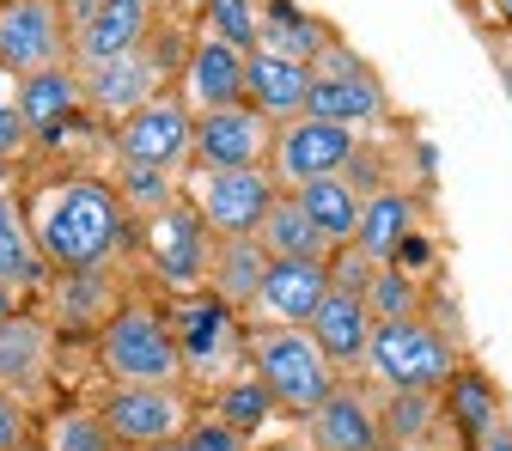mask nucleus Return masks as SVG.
<instances>
[{
  "label": "nucleus",
  "instance_id": "nucleus-28",
  "mask_svg": "<svg viewBox=\"0 0 512 451\" xmlns=\"http://www.w3.org/2000/svg\"><path fill=\"white\" fill-rule=\"evenodd\" d=\"M299 208H305V220H311L317 232H324L330 250H348L354 232H360V208H366V196L354 189V177H324V183L299 189Z\"/></svg>",
  "mask_w": 512,
  "mask_h": 451
},
{
  "label": "nucleus",
  "instance_id": "nucleus-23",
  "mask_svg": "<svg viewBox=\"0 0 512 451\" xmlns=\"http://www.w3.org/2000/svg\"><path fill=\"white\" fill-rule=\"evenodd\" d=\"M13 104L31 128V141H55L86 116V92H80V74L74 68H49V74H31V80H13Z\"/></svg>",
  "mask_w": 512,
  "mask_h": 451
},
{
  "label": "nucleus",
  "instance_id": "nucleus-32",
  "mask_svg": "<svg viewBox=\"0 0 512 451\" xmlns=\"http://www.w3.org/2000/svg\"><path fill=\"white\" fill-rule=\"evenodd\" d=\"M256 43H263V49H281V55H293V61H305V68H311V61L324 55L336 37H324V25H317L311 13H299L293 0H269V7H263V25H256Z\"/></svg>",
  "mask_w": 512,
  "mask_h": 451
},
{
  "label": "nucleus",
  "instance_id": "nucleus-8",
  "mask_svg": "<svg viewBox=\"0 0 512 451\" xmlns=\"http://www.w3.org/2000/svg\"><path fill=\"white\" fill-rule=\"evenodd\" d=\"M360 159V135L317 116H287L275 122V147H269V177L299 196V189L324 183V177H348V165Z\"/></svg>",
  "mask_w": 512,
  "mask_h": 451
},
{
  "label": "nucleus",
  "instance_id": "nucleus-39",
  "mask_svg": "<svg viewBox=\"0 0 512 451\" xmlns=\"http://www.w3.org/2000/svg\"><path fill=\"white\" fill-rule=\"evenodd\" d=\"M470 451H512V427H506V421H494V427H488Z\"/></svg>",
  "mask_w": 512,
  "mask_h": 451
},
{
  "label": "nucleus",
  "instance_id": "nucleus-31",
  "mask_svg": "<svg viewBox=\"0 0 512 451\" xmlns=\"http://www.w3.org/2000/svg\"><path fill=\"white\" fill-rule=\"evenodd\" d=\"M31 445L37 451H122L92 403H61V409H49L37 421V439Z\"/></svg>",
  "mask_w": 512,
  "mask_h": 451
},
{
  "label": "nucleus",
  "instance_id": "nucleus-35",
  "mask_svg": "<svg viewBox=\"0 0 512 451\" xmlns=\"http://www.w3.org/2000/svg\"><path fill=\"white\" fill-rule=\"evenodd\" d=\"M202 31H214L220 43H232V49H256V25H263V7H256V0H208L202 7Z\"/></svg>",
  "mask_w": 512,
  "mask_h": 451
},
{
  "label": "nucleus",
  "instance_id": "nucleus-29",
  "mask_svg": "<svg viewBox=\"0 0 512 451\" xmlns=\"http://www.w3.org/2000/svg\"><path fill=\"white\" fill-rule=\"evenodd\" d=\"M208 415L214 421H226L232 433H244V439H256V433H263L281 409H275V397L263 391V384H256V372L244 366V372H232L226 384H214V391H208Z\"/></svg>",
  "mask_w": 512,
  "mask_h": 451
},
{
  "label": "nucleus",
  "instance_id": "nucleus-11",
  "mask_svg": "<svg viewBox=\"0 0 512 451\" xmlns=\"http://www.w3.org/2000/svg\"><path fill=\"white\" fill-rule=\"evenodd\" d=\"M305 116L317 122H336L348 135L384 122V80L366 68L360 55H348L342 43H330L324 55L311 61V98H305Z\"/></svg>",
  "mask_w": 512,
  "mask_h": 451
},
{
  "label": "nucleus",
  "instance_id": "nucleus-26",
  "mask_svg": "<svg viewBox=\"0 0 512 451\" xmlns=\"http://www.w3.org/2000/svg\"><path fill=\"white\" fill-rule=\"evenodd\" d=\"M409 238H415V196H403V189H372L366 208H360L354 250L366 263H397V250Z\"/></svg>",
  "mask_w": 512,
  "mask_h": 451
},
{
  "label": "nucleus",
  "instance_id": "nucleus-7",
  "mask_svg": "<svg viewBox=\"0 0 512 451\" xmlns=\"http://www.w3.org/2000/svg\"><path fill=\"white\" fill-rule=\"evenodd\" d=\"M110 427V439L122 451H159V445H177L183 427L196 421L183 384H104V397L92 403Z\"/></svg>",
  "mask_w": 512,
  "mask_h": 451
},
{
  "label": "nucleus",
  "instance_id": "nucleus-16",
  "mask_svg": "<svg viewBox=\"0 0 512 451\" xmlns=\"http://www.w3.org/2000/svg\"><path fill=\"white\" fill-rule=\"evenodd\" d=\"M80 92H86V116H135L147 98H159V43L147 37L141 49H122L110 61H92V68H74Z\"/></svg>",
  "mask_w": 512,
  "mask_h": 451
},
{
  "label": "nucleus",
  "instance_id": "nucleus-37",
  "mask_svg": "<svg viewBox=\"0 0 512 451\" xmlns=\"http://www.w3.org/2000/svg\"><path fill=\"white\" fill-rule=\"evenodd\" d=\"M31 439H37L31 409H25L13 391H0V451H31Z\"/></svg>",
  "mask_w": 512,
  "mask_h": 451
},
{
  "label": "nucleus",
  "instance_id": "nucleus-27",
  "mask_svg": "<svg viewBox=\"0 0 512 451\" xmlns=\"http://www.w3.org/2000/svg\"><path fill=\"white\" fill-rule=\"evenodd\" d=\"M256 244L269 250V263H330V244H324V232H317L311 220H305V208H299V196H275V208H269V220L256 226Z\"/></svg>",
  "mask_w": 512,
  "mask_h": 451
},
{
  "label": "nucleus",
  "instance_id": "nucleus-21",
  "mask_svg": "<svg viewBox=\"0 0 512 451\" xmlns=\"http://www.w3.org/2000/svg\"><path fill=\"white\" fill-rule=\"evenodd\" d=\"M311 342L324 348V360L348 378V372H360L366 366V348H372V311H366V299L360 293H348V287H330L324 293V305L311 311Z\"/></svg>",
  "mask_w": 512,
  "mask_h": 451
},
{
  "label": "nucleus",
  "instance_id": "nucleus-6",
  "mask_svg": "<svg viewBox=\"0 0 512 451\" xmlns=\"http://www.w3.org/2000/svg\"><path fill=\"white\" fill-rule=\"evenodd\" d=\"M281 196V183L269 177V165L256 171H183V202L196 208V220L208 226V238H256V226L269 220Z\"/></svg>",
  "mask_w": 512,
  "mask_h": 451
},
{
  "label": "nucleus",
  "instance_id": "nucleus-10",
  "mask_svg": "<svg viewBox=\"0 0 512 451\" xmlns=\"http://www.w3.org/2000/svg\"><path fill=\"white\" fill-rule=\"evenodd\" d=\"M49 68H74L61 0H0V74L31 80Z\"/></svg>",
  "mask_w": 512,
  "mask_h": 451
},
{
  "label": "nucleus",
  "instance_id": "nucleus-40",
  "mask_svg": "<svg viewBox=\"0 0 512 451\" xmlns=\"http://www.w3.org/2000/svg\"><path fill=\"white\" fill-rule=\"evenodd\" d=\"M13 311H25V293H13L7 281H0V324H7V317H13Z\"/></svg>",
  "mask_w": 512,
  "mask_h": 451
},
{
  "label": "nucleus",
  "instance_id": "nucleus-25",
  "mask_svg": "<svg viewBox=\"0 0 512 451\" xmlns=\"http://www.w3.org/2000/svg\"><path fill=\"white\" fill-rule=\"evenodd\" d=\"M0 281L13 293H43L49 281V263L37 250V232H31V214L13 189H0Z\"/></svg>",
  "mask_w": 512,
  "mask_h": 451
},
{
  "label": "nucleus",
  "instance_id": "nucleus-38",
  "mask_svg": "<svg viewBox=\"0 0 512 451\" xmlns=\"http://www.w3.org/2000/svg\"><path fill=\"white\" fill-rule=\"evenodd\" d=\"M25 141H31V128H25L19 104H13V98H0V159H19Z\"/></svg>",
  "mask_w": 512,
  "mask_h": 451
},
{
  "label": "nucleus",
  "instance_id": "nucleus-13",
  "mask_svg": "<svg viewBox=\"0 0 512 451\" xmlns=\"http://www.w3.org/2000/svg\"><path fill=\"white\" fill-rule=\"evenodd\" d=\"M275 147V122L256 104H226L196 116V141H189V165L202 171H256L269 165Z\"/></svg>",
  "mask_w": 512,
  "mask_h": 451
},
{
  "label": "nucleus",
  "instance_id": "nucleus-20",
  "mask_svg": "<svg viewBox=\"0 0 512 451\" xmlns=\"http://www.w3.org/2000/svg\"><path fill=\"white\" fill-rule=\"evenodd\" d=\"M183 104L196 110V116L244 104V49H232L214 31H202L196 43L183 49Z\"/></svg>",
  "mask_w": 512,
  "mask_h": 451
},
{
  "label": "nucleus",
  "instance_id": "nucleus-42",
  "mask_svg": "<svg viewBox=\"0 0 512 451\" xmlns=\"http://www.w3.org/2000/svg\"><path fill=\"white\" fill-rule=\"evenodd\" d=\"M0 189H13V159H0Z\"/></svg>",
  "mask_w": 512,
  "mask_h": 451
},
{
  "label": "nucleus",
  "instance_id": "nucleus-15",
  "mask_svg": "<svg viewBox=\"0 0 512 451\" xmlns=\"http://www.w3.org/2000/svg\"><path fill=\"white\" fill-rule=\"evenodd\" d=\"M0 391H13L25 409H43L55 391V330L43 311H13L0 324Z\"/></svg>",
  "mask_w": 512,
  "mask_h": 451
},
{
  "label": "nucleus",
  "instance_id": "nucleus-33",
  "mask_svg": "<svg viewBox=\"0 0 512 451\" xmlns=\"http://www.w3.org/2000/svg\"><path fill=\"white\" fill-rule=\"evenodd\" d=\"M445 421H452V433H470V445H476L494 421H506L500 415V391H494L482 372H464L458 366V378L445 384Z\"/></svg>",
  "mask_w": 512,
  "mask_h": 451
},
{
  "label": "nucleus",
  "instance_id": "nucleus-22",
  "mask_svg": "<svg viewBox=\"0 0 512 451\" xmlns=\"http://www.w3.org/2000/svg\"><path fill=\"white\" fill-rule=\"evenodd\" d=\"M305 98H311V68L281 49H263L256 43L244 55V104H256L269 122H287V116H305Z\"/></svg>",
  "mask_w": 512,
  "mask_h": 451
},
{
  "label": "nucleus",
  "instance_id": "nucleus-1",
  "mask_svg": "<svg viewBox=\"0 0 512 451\" xmlns=\"http://www.w3.org/2000/svg\"><path fill=\"white\" fill-rule=\"evenodd\" d=\"M37 250L49 275H86V269H116L135 250V214L116 196V183L104 177H61L43 183V196L25 208Z\"/></svg>",
  "mask_w": 512,
  "mask_h": 451
},
{
  "label": "nucleus",
  "instance_id": "nucleus-24",
  "mask_svg": "<svg viewBox=\"0 0 512 451\" xmlns=\"http://www.w3.org/2000/svg\"><path fill=\"white\" fill-rule=\"evenodd\" d=\"M263 275H269V250L256 244V238H214V256H208V293H214L220 305H232L238 317H250Z\"/></svg>",
  "mask_w": 512,
  "mask_h": 451
},
{
  "label": "nucleus",
  "instance_id": "nucleus-34",
  "mask_svg": "<svg viewBox=\"0 0 512 451\" xmlns=\"http://www.w3.org/2000/svg\"><path fill=\"white\" fill-rule=\"evenodd\" d=\"M366 311H372V324H403V317H421V287H415V275L409 269H397V263H378L372 275H366Z\"/></svg>",
  "mask_w": 512,
  "mask_h": 451
},
{
  "label": "nucleus",
  "instance_id": "nucleus-12",
  "mask_svg": "<svg viewBox=\"0 0 512 451\" xmlns=\"http://www.w3.org/2000/svg\"><path fill=\"white\" fill-rule=\"evenodd\" d=\"M141 238H147V256H153V275L171 287V299H177V293H202V287H208V256H214V238H208V226L196 220V208H189L183 196H177L165 214L141 220Z\"/></svg>",
  "mask_w": 512,
  "mask_h": 451
},
{
  "label": "nucleus",
  "instance_id": "nucleus-30",
  "mask_svg": "<svg viewBox=\"0 0 512 451\" xmlns=\"http://www.w3.org/2000/svg\"><path fill=\"white\" fill-rule=\"evenodd\" d=\"M378 427H384V445H427L445 427V403L433 391H384Z\"/></svg>",
  "mask_w": 512,
  "mask_h": 451
},
{
  "label": "nucleus",
  "instance_id": "nucleus-2",
  "mask_svg": "<svg viewBox=\"0 0 512 451\" xmlns=\"http://www.w3.org/2000/svg\"><path fill=\"white\" fill-rule=\"evenodd\" d=\"M244 366L256 372V384L275 397V409H281L287 421H305V415L342 384V372L324 360V348L311 342V330L250 324V330H244Z\"/></svg>",
  "mask_w": 512,
  "mask_h": 451
},
{
  "label": "nucleus",
  "instance_id": "nucleus-3",
  "mask_svg": "<svg viewBox=\"0 0 512 451\" xmlns=\"http://www.w3.org/2000/svg\"><path fill=\"white\" fill-rule=\"evenodd\" d=\"M104 384H183L171 317L153 299H122V311L92 336Z\"/></svg>",
  "mask_w": 512,
  "mask_h": 451
},
{
  "label": "nucleus",
  "instance_id": "nucleus-17",
  "mask_svg": "<svg viewBox=\"0 0 512 451\" xmlns=\"http://www.w3.org/2000/svg\"><path fill=\"white\" fill-rule=\"evenodd\" d=\"M299 427H305V445H311V451H384L378 397L366 391L360 378H342Z\"/></svg>",
  "mask_w": 512,
  "mask_h": 451
},
{
  "label": "nucleus",
  "instance_id": "nucleus-41",
  "mask_svg": "<svg viewBox=\"0 0 512 451\" xmlns=\"http://www.w3.org/2000/svg\"><path fill=\"white\" fill-rule=\"evenodd\" d=\"M384 451H439V439H427V445H384Z\"/></svg>",
  "mask_w": 512,
  "mask_h": 451
},
{
  "label": "nucleus",
  "instance_id": "nucleus-9",
  "mask_svg": "<svg viewBox=\"0 0 512 451\" xmlns=\"http://www.w3.org/2000/svg\"><path fill=\"white\" fill-rule=\"evenodd\" d=\"M189 141H196V110L183 104V92H159L135 116L116 122V165L183 177L189 171Z\"/></svg>",
  "mask_w": 512,
  "mask_h": 451
},
{
  "label": "nucleus",
  "instance_id": "nucleus-44",
  "mask_svg": "<svg viewBox=\"0 0 512 451\" xmlns=\"http://www.w3.org/2000/svg\"><path fill=\"white\" fill-rule=\"evenodd\" d=\"M500 7H506V13H512V0H500Z\"/></svg>",
  "mask_w": 512,
  "mask_h": 451
},
{
  "label": "nucleus",
  "instance_id": "nucleus-43",
  "mask_svg": "<svg viewBox=\"0 0 512 451\" xmlns=\"http://www.w3.org/2000/svg\"><path fill=\"white\" fill-rule=\"evenodd\" d=\"M147 7H153V13H159V7H171V0H147Z\"/></svg>",
  "mask_w": 512,
  "mask_h": 451
},
{
  "label": "nucleus",
  "instance_id": "nucleus-19",
  "mask_svg": "<svg viewBox=\"0 0 512 451\" xmlns=\"http://www.w3.org/2000/svg\"><path fill=\"white\" fill-rule=\"evenodd\" d=\"M330 293V263H269L256 305L244 324H275V330H305L311 311Z\"/></svg>",
  "mask_w": 512,
  "mask_h": 451
},
{
  "label": "nucleus",
  "instance_id": "nucleus-18",
  "mask_svg": "<svg viewBox=\"0 0 512 451\" xmlns=\"http://www.w3.org/2000/svg\"><path fill=\"white\" fill-rule=\"evenodd\" d=\"M43 299H49V330L55 336H98L110 317L122 311V287L110 269H86V275H49L43 281Z\"/></svg>",
  "mask_w": 512,
  "mask_h": 451
},
{
  "label": "nucleus",
  "instance_id": "nucleus-14",
  "mask_svg": "<svg viewBox=\"0 0 512 451\" xmlns=\"http://www.w3.org/2000/svg\"><path fill=\"white\" fill-rule=\"evenodd\" d=\"M61 13H68L74 68L110 61L122 49H141L153 37V7L147 0H61Z\"/></svg>",
  "mask_w": 512,
  "mask_h": 451
},
{
  "label": "nucleus",
  "instance_id": "nucleus-4",
  "mask_svg": "<svg viewBox=\"0 0 512 451\" xmlns=\"http://www.w3.org/2000/svg\"><path fill=\"white\" fill-rule=\"evenodd\" d=\"M171 317V336H177V360H183V378L196 384H226L232 372H244V317L232 305H220L208 287L202 293H177L165 305Z\"/></svg>",
  "mask_w": 512,
  "mask_h": 451
},
{
  "label": "nucleus",
  "instance_id": "nucleus-5",
  "mask_svg": "<svg viewBox=\"0 0 512 451\" xmlns=\"http://www.w3.org/2000/svg\"><path fill=\"white\" fill-rule=\"evenodd\" d=\"M458 348L445 342L427 317H403V324H378L372 330V348H366V378L378 391H445L458 378Z\"/></svg>",
  "mask_w": 512,
  "mask_h": 451
},
{
  "label": "nucleus",
  "instance_id": "nucleus-36",
  "mask_svg": "<svg viewBox=\"0 0 512 451\" xmlns=\"http://www.w3.org/2000/svg\"><path fill=\"white\" fill-rule=\"evenodd\" d=\"M177 451H250V439H244V433H232V427H226V421H214V415H196V421L183 427Z\"/></svg>",
  "mask_w": 512,
  "mask_h": 451
}]
</instances>
